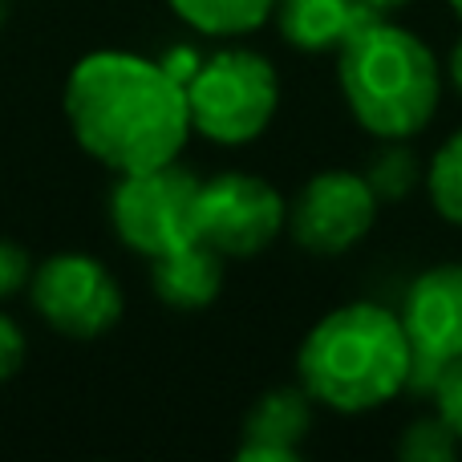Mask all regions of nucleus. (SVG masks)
<instances>
[{
    "mask_svg": "<svg viewBox=\"0 0 462 462\" xmlns=\"http://www.w3.org/2000/svg\"><path fill=\"white\" fill-rule=\"evenodd\" d=\"M29 300L53 333L69 341L106 337L122 320V288L106 263L81 252L49 255L32 268Z\"/></svg>",
    "mask_w": 462,
    "mask_h": 462,
    "instance_id": "6",
    "label": "nucleus"
},
{
    "mask_svg": "<svg viewBox=\"0 0 462 462\" xmlns=\"http://www.w3.org/2000/svg\"><path fill=\"white\" fill-rule=\"evenodd\" d=\"M24 353H29V341H24L21 325H16L8 312H0V382L21 374Z\"/></svg>",
    "mask_w": 462,
    "mask_h": 462,
    "instance_id": "19",
    "label": "nucleus"
},
{
    "mask_svg": "<svg viewBox=\"0 0 462 462\" xmlns=\"http://www.w3.org/2000/svg\"><path fill=\"white\" fill-rule=\"evenodd\" d=\"M447 78H450V86H455L458 94H462V41H458L455 49H450V61H447Z\"/></svg>",
    "mask_w": 462,
    "mask_h": 462,
    "instance_id": "20",
    "label": "nucleus"
},
{
    "mask_svg": "<svg viewBox=\"0 0 462 462\" xmlns=\"http://www.w3.org/2000/svg\"><path fill=\"white\" fill-rule=\"evenodd\" d=\"M5 21H8V0H0V29H5Z\"/></svg>",
    "mask_w": 462,
    "mask_h": 462,
    "instance_id": "23",
    "label": "nucleus"
},
{
    "mask_svg": "<svg viewBox=\"0 0 462 462\" xmlns=\"http://www.w3.org/2000/svg\"><path fill=\"white\" fill-rule=\"evenodd\" d=\"M422 171H418V154L406 146V138H385V146L369 159L365 183L374 187L377 203H402L418 187Z\"/></svg>",
    "mask_w": 462,
    "mask_h": 462,
    "instance_id": "14",
    "label": "nucleus"
},
{
    "mask_svg": "<svg viewBox=\"0 0 462 462\" xmlns=\"http://www.w3.org/2000/svg\"><path fill=\"white\" fill-rule=\"evenodd\" d=\"M377 195L357 171H320L300 187L288 208V231L312 255H341L369 236L377 219Z\"/></svg>",
    "mask_w": 462,
    "mask_h": 462,
    "instance_id": "9",
    "label": "nucleus"
},
{
    "mask_svg": "<svg viewBox=\"0 0 462 462\" xmlns=\"http://www.w3.org/2000/svg\"><path fill=\"white\" fill-rule=\"evenodd\" d=\"M199 187L203 179L179 159L118 175V187L110 195V224L130 252L146 260L167 255L199 239Z\"/></svg>",
    "mask_w": 462,
    "mask_h": 462,
    "instance_id": "5",
    "label": "nucleus"
},
{
    "mask_svg": "<svg viewBox=\"0 0 462 462\" xmlns=\"http://www.w3.org/2000/svg\"><path fill=\"white\" fill-rule=\"evenodd\" d=\"M288 227V203L272 183L244 171H227L199 187V239L219 255L247 260L276 244Z\"/></svg>",
    "mask_w": 462,
    "mask_h": 462,
    "instance_id": "7",
    "label": "nucleus"
},
{
    "mask_svg": "<svg viewBox=\"0 0 462 462\" xmlns=\"http://www.w3.org/2000/svg\"><path fill=\"white\" fill-rule=\"evenodd\" d=\"M430 398H434V414H439L462 442V357L442 369V377L434 382Z\"/></svg>",
    "mask_w": 462,
    "mask_h": 462,
    "instance_id": "17",
    "label": "nucleus"
},
{
    "mask_svg": "<svg viewBox=\"0 0 462 462\" xmlns=\"http://www.w3.org/2000/svg\"><path fill=\"white\" fill-rule=\"evenodd\" d=\"M369 8H377V13H393V8H406V5H414V0H365Z\"/></svg>",
    "mask_w": 462,
    "mask_h": 462,
    "instance_id": "21",
    "label": "nucleus"
},
{
    "mask_svg": "<svg viewBox=\"0 0 462 462\" xmlns=\"http://www.w3.org/2000/svg\"><path fill=\"white\" fill-rule=\"evenodd\" d=\"M337 78L357 126L382 143L426 130L442 97V69L426 41L385 16L337 49Z\"/></svg>",
    "mask_w": 462,
    "mask_h": 462,
    "instance_id": "3",
    "label": "nucleus"
},
{
    "mask_svg": "<svg viewBox=\"0 0 462 462\" xmlns=\"http://www.w3.org/2000/svg\"><path fill=\"white\" fill-rule=\"evenodd\" d=\"M426 187H430V203L447 224L462 227V130L450 134L447 143L434 151L430 171H426Z\"/></svg>",
    "mask_w": 462,
    "mask_h": 462,
    "instance_id": "15",
    "label": "nucleus"
},
{
    "mask_svg": "<svg viewBox=\"0 0 462 462\" xmlns=\"http://www.w3.org/2000/svg\"><path fill=\"white\" fill-rule=\"evenodd\" d=\"M447 5H450V13H455L458 21H462V0H447Z\"/></svg>",
    "mask_w": 462,
    "mask_h": 462,
    "instance_id": "22",
    "label": "nucleus"
},
{
    "mask_svg": "<svg viewBox=\"0 0 462 462\" xmlns=\"http://www.w3.org/2000/svg\"><path fill=\"white\" fill-rule=\"evenodd\" d=\"M65 118L78 146L114 175L175 162L191 138L187 89L162 61L97 49L65 81Z\"/></svg>",
    "mask_w": 462,
    "mask_h": 462,
    "instance_id": "1",
    "label": "nucleus"
},
{
    "mask_svg": "<svg viewBox=\"0 0 462 462\" xmlns=\"http://www.w3.org/2000/svg\"><path fill=\"white\" fill-rule=\"evenodd\" d=\"M398 317L410 341V393H430L442 369L462 357V260L422 272Z\"/></svg>",
    "mask_w": 462,
    "mask_h": 462,
    "instance_id": "8",
    "label": "nucleus"
},
{
    "mask_svg": "<svg viewBox=\"0 0 462 462\" xmlns=\"http://www.w3.org/2000/svg\"><path fill=\"white\" fill-rule=\"evenodd\" d=\"M195 32L208 37H244L272 16L276 0H167Z\"/></svg>",
    "mask_w": 462,
    "mask_h": 462,
    "instance_id": "13",
    "label": "nucleus"
},
{
    "mask_svg": "<svg viewBox=\"0 0 462 462\" xmlns=\"http://www.w3.org/2000/svg\"><path fill=\"white\" fill-rule=\"evenodd\" d=\"M458 434L442 422L439 414L418 418V422L406 426V434L398 439V458L406 462H447L458 455Z\"/></svg>",
    "mask_w": 462,
    "mask_h": 462,
    "instance_id": "16",
    "label": "nucleus"
},
{
    "mask_svg": "<svg viewBox=\"0 0 462 462\" xmlns=\"http://www.w3.org/2000/svg\"><path fill=\"white\" fill-rule=\"evenodd\" d=\"M191 134L216 146H247L272 126L280 106V78L255 49H219L203 57L187 81Z\"/></svg>",
    "mask_w": 462,
    "mask_h": 462,
    "instance_id": "4",
    "label": "nucleus"
},
{
    "mask_svg": "<svg viewBox=\"0 0 462 462\" xmlns=\"http://www.w3.org/2000/svg\"><path fill=\"white\" fill-rule=\"evenodd\" d=\"M29 280H32L29 252H24L21 244H13V239H0V300L24 292V288H29Z\"/></svg>",
    "mask_w": 462,
    "mask_h": 462,
    "instance_id": "18",
    "label": "nucleus"
},
{
    "mask_svg": "<svg viewBox=\"0 0 462 462\" xmlns=\"http://www.w3.org/2000/svg\"><path fill=\"white\" fill-rule=\"evenodd\" d=\"M151 288L167 309L199 312L216 304V296L224 292V255L203 239H191V244L175 247L167 255H154Z\"/></svg>",
    "mask_w": 462,
    "mask_h": 462,
    "instance_id": "12",
    "label": "nucleus"
},
{
    "mask_svg": "<svg viewBox=\"0 0 462 462\" xmlns=\"http://www.w3.org/2000/svg\"><path fill=\"white\" fill-rule=\"evenodd\" d=\"M312 434V398L304 385H276L244 418V442L236 455L244 462H292Z\"/></svg>",
    "mask_w": 462,
    "mask_h": 462,
    "instance_id": "10",
    "label": "nucleus"
},
{
    "mask_svg": "<svg viewBox=\"0 0 462 462\" xmlns=\"http://www.w3.org/2000/svg\"><path fill=\"white\" fill-rule=\"evenodd\" d=\"M280 37L292 49L304 53H328L341 49L357 29H365L369 21H377V8H369L365 0H276L272 5Z\"/></svg>",
    "mask_w": 462,
    "mask_h": 462,
    "instance_id": "11",
    "label": "nucleus"
},
{
    "mask_svg": "<svg viewBox=\"0 0 462 462\" xmlns=\"http://www.w3.org/2000/svg\"><path fill=\"white\" fill-rule=\"evenodd\" d=\"M312 402L337 414H369L410 390V341L402 317L382 304H345L312 325L296 353Z\"/></svg>",
    "mask_w": 462,
    "mask_h": 462,
    "instance_id": "2",
    "label": "nucleus"
}]
</instances>
